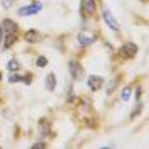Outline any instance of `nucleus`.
Here are the masks:
<instances>
[{"label":"nucleus","instance_id":"9d476101","mask_svg":"<svg viewBox=\"0 0 149 149\" xmlns=\"http://www.w3.org/2000/svg\"><path fill=\"white\" fill-rule=\"evenodd\" d=\"M17 42V34L12 32V34H5V41H3V49H9Z\"/></svg>","mask_w":149,"mask_h":149},{"label":"nucleus","instance_id":"9b49d317","mask_svg":"<svg viewBox=\"0 0 149 149\" xmlns=\"http://www.w3.org/2000/svg\"><path fill=\"white\" fill-rule=\"evenodd\" d=\"M46 88L49 90V92H53L56 88V74L54 73H49L46 76Z\"/></svg>","mask_w":149,"mask_h":149},{"label":"nucleus","instance_id":"7ed1b4c3","mask_svg":"<svg viewBox=\"0 0 149 149\" xmlns=\"http://www.w3.org/2000/svg\"><path fill=\"white\" fill-rule=\"evenodd\" d=\"M97 9V2L95 0H81V14L85 17H92Z\"/></svg>","mask_w":149,"mask_h":149},{"label":"nucleus","instance_id":"a211bd4d","mask_svg":"<svg viewBox=\"0 0 149 149\" xmlns=\"http://www.w3.org/2000/svg\"><path fill=\"white\" fill-rule=\"evenodd\" d=\"M32 148H34V149H37V148H46V142H36Z\"/></svg>","mask_w":149,"mask_h":149},{"label":"nucleus","instance_id":"423d86ee","mask_svg":"<svg viewBox=\"0 0 149 149\" xmlns=\"http://www.w3.org/2000/svg\"><path fill=\"white\" fill-rule=\"evenodd\" d=\"M95 41H97V34H93V32H86V31H83V32L78 34V42H80L81 46L93 44Z\"/></svg>","mask_w":149,"mask_h":149},{"label":"nucleus","instance_id":"1a4fd4ad","mask_svg":"<svg viewBox=\"0 0 149 149\" xmlns=\"http://www.w3.org/2000/svg\"><path fill=\"white\" fill-rule=\"evenodd\" d=\"M24 39L27 42H31V44H36V42H39L42 39V36H41V32H37L36 29H29L27 32L24 34Z\"/></svg>","mask_w":149,"mask_h":149},{"label":"nucleus","instance_id":"6e6552de","mask_svg":"<svg viewBox=\"0 0 149 149\" xmlns=\"http://www.w3.org/2000/svg\"><path fill=\"white\" fill-rule=\"evenodd\" d=\"M88 86H90L92 92L100 90V88L103 86V78L102 76H97V74H92V76L88 78Z\"/></svg>","mask_w":149,"mask_h":149},{"label":"nucleus","instance_id":"f3484780","mask_svg":"<svg viewBox=\"0 0 149 149\" xmlns=\"http://www.w3.org/2000/svg\"><path fill=\"white\" fill-rule=\"evenodd\" d=\"M14 2H15V0H2V7H3V9H10Z\"/></svg>","mask_w":149,"mask_h":149},{"label":"nucleus","instance_id":"f03ea898","mask_svg":"<svg viewBox=\"0 0 149 149\" xmlns=\"http://www.w3.org/2000/svg\"><path fill=\"white\" fill-rule=\"evenodd\" d=\"M42 9V3H32V5H26V7H20L17 10V14L20 17H27V15H34L39 10Z\"/></svg>","mask_w":149,"mask_h":149},{"label":"nucleus","instance_id":"f257e3e1","mask_svg":"<svg viewBox=\"0 0 149 149\" xmlns=\"http://www.w3.org/2000/svg\"><path fill=\"white\" fill-rule=\"evenodd\" d=\"M102 15H103V20H105V24H107V26H109L112 31H115V32H117V31L120 29L119 22L115 20V17L112 15V12L107 9V7H103V9H102Z\"/></svg>","mask_w":149,"mask_h":149},{"label":"nucleus","instance_id":"20e7f679","mask_svg":"<svg viewBox=\"0 0 149 149\" xmlns=\"http://www.w3.org/2000/svg\"><path fill=\"white\" fill-rule=\"evenodd\" d=\"M120 54L125 56V58H134L137 54V44L134 42H124L120 47Z\"/></svg>","mask_w":149,"mask_h":149},{"label":"nucleus","instance_id":"aec40b11","mask_svg":"<svg viewBox=\"0 0 149 149\" xmlns=\"http://www.w3.org/2000/svg\"><path fill=\"white\" fill-rule=\"evenodd\" d=\"M0 81H2V73H0Z\"/></svg>","mask_w":149,"mask_h":149},{"label":"nucleus","instance_id":"4468645a","mask_svg":"<svg viewBox=\"0 0 149 149\" xmlns=\"http://www.w3.org/2000/svg\"><path fill=\"white\" fill-rule=\"evenodd\" d=\"M120 98L124 100V102H127L130 98V86H125L124 90H122V93H120Z\"/></svg>","mask_w":149,"mask_h":149},{"label":"nucleus","instance_id":"ddd939ff","mask_svg":"<svg viewBox=\"0 0 149 149\" xmlns=\"http://www.w3.org/2000/svg\"><path fill=\"white\" fill-rule=\"evenodd\" d=\"M19 61L17 59H10L9 63H7V70H9V71H17L19 70Z\"/></svg>","mask_w":149,"mask_h":149},{"label":"nucleus","instance_id":"412c9836","mask_svg":"<svg viewBox=\"0 0 149 149\" xmlns=\"http://www.w3.org/2000/svg\"><path fill=\"white\" fill-rule=\"evenodd\" d=\"M142 2H148V0H142Z\"/></svg>","mask_w":149,"mask_h":149},{"label":"nucleus","instance_id":"0eeeda50","mask_svg":"<svg viewBox=\"0 0 149 149\" xmlns=\"http://www.w3.org/2000/svg\"><path fill=\"white\" fill-rule=\"evenodd\" d=\"M0 32H3V34H12V32H15V34H17V24H15L14 20H10V19H5V20H2V24H0Z\"/></svg>","mask_w":149,"mask_h":149},{"label":"nucleus","instance_id":"f8f14e48","mask_svg":"<svg viewBox=\"0 0 149 149\" xmlns=\"http://www.w3.org/2000/svg\"><path fill=\"white\" fill-rule=\"evenodd\" d=\"M37 129H39V134L41 136H46L47 132H49V124H47V120H41Z\"/></svg>","mask_w":149,"mask_h":149},{"label":"nucleus","instance_id":"2eb2a0df","mask_svg":"<svg viewBox=\"0 0 149 149\" xmlns=\"http://www.w3.org/2000/svg\"><path fill=\"white\" fill-rule=\"evenodd\" d=\"M17 81H22V76H19L17 73L12 71V74L9 76V83H17Z\"/></svg>","mask_w":149,"mask_h":149},{"label":"nucleus","instance_id":"6ab92c4d","mask_svg":"<svg viewBox=\"0 0 149 149\" xmlns=\"http://www.w3.org/2000/svg\"><path fill=\"white\" fill-rule=\"evenodd\" d=\"M139 95H141V88H137V90H136V98H137V100H139V98H141Z\"/></svg>","mask_w":149,"mask_h":149},{"label":"nucleus","instance_id":"dca6fc26","mask_svg":"<svg viewBox=\"0 0 149 149\" xmlns=\"http://www.w3.org/2000/svg\"><path fill=\"white\" fill-rule=\"evenodd\" d=\"M36 65L39 66V68H42V66L47 65V59L44 58V56H39V58H37V61H36Z\"/></svg>","mask_w":149,"mask_h":149},{"label":"nucleus","instance_id":"39448f33","mask_svg":"<svg viewBox=\"0 0 149 149\" xmlns=\"http://www.w3.org/2000/svg\"><path fill=\"white\" fill-rule=\"evenodd\" d=\"M68 68H70V74L73 76L74 80H80V78L83 76V68L80 66V63H78V61L71 59V61L68 63Z\"/></svg>","mask_w":149,"mask_h":149}]
</instances>
